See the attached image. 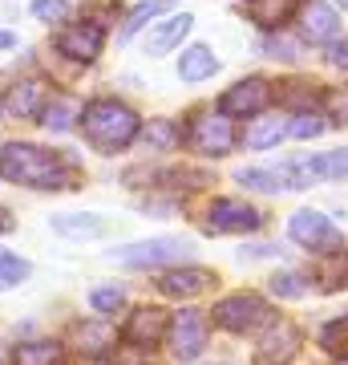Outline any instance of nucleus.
<instances>
[{
  "instance_id": "1",
  "label": "nucleus",
  "mask_w": 348,
  "mask_h": 365,
  "mask_svg": "<svg viewBox=\"0 0 348 365\" xmlns=\"http://www.w3.org/2000/svg\"><path fill=\"white\" fill-rule=\"evenodd\" d=\"M81 130L102 155H114V150H126L142 126H138V114L130 106L114 102V98H97L81 110Z\"/></svg>"
},
{
  "instance_id": "2",
  "label": "nucleus",
  "mask_w": 348,
  "mask_h": 365,
  "mask_svg": "<svg viewBox=\"0 0 348 365\" xmlns=\"http://www.w3.org/2000/svg\"><path fill=\"white\" fill-rule=\"evenodd\" d=\"M0 175L21 187L49 191V187H65V158L33 143H9L0 150Z\"/></svg>"
},
{
  "instance_id": "3",
  "label": "nucleus",
  "mask_w": 348,
  "mask_h": 365,
  "mask_svg": "<svg viewBox=\"0 0 348 365\" xmlns=\"http://www.w3.org/2000/svg\"><path fill=\"white\" fill-rule=\"evenodd\" d=\"M271 321H275L271 304L255 292H235V297H223L215 304V325L227 329V333H255Z\"/></svg>"
},
{
  "instance_id": "4",
  "label": "nucleus",
  "mask_w": 348,
  "mask_h": 365,
  "mask_svg": "<svg viewBox=\"0 0 348 365\" xmlns=\"http://www.w3.org/2000/svg\"><path fill=\"white\" fill-rule=\"evenodd\" d=\"M288 235L296 240V244H304L308 252H336V248H344V235H340V227H336L324 211H296L292 220H288Z\"/></svg>"
},
{
  "instance_id": "5",
  "label": "nucleus",
  "mask_w": 348,
  "mask_h": 365,
  "mask_svg": "<svg viewBox=\"0 0 348 365\" xmlns=\"http://www.w3.org/2000/svg\"><path fill=\"white\" fill-rule=\"evenodd\" d=\"M114 260L130 264V268H158V264H186L191 260V244L158 235V240H142V244H130V248L114 252Z\"/></svg>"
},
{
  "instance_id": "6",
  "label": "nucleus",
  "mask_w": 348,
  "mask_h": 365,
  "mask_svg": "<svg viewBox=\"0 0 348 365\" xmlns=\"http://www.w3.org/2000/svg\"><path fill=\"white\" fill-rule=\"evenodd\" d=\"M170 333V313L167 309H158V304H142L138 313H130L126 329H122V341H126L130 349H154L162 345Z\"/></svg>"
},
{
  "instance_id": "7",
  "label": "nucleus",
  "mask_w": 348,
  "mask_h": 365,
  "mask_svg": "<svg viewBox=\"0 0 348 365\" xmlns=\"http://www.w3.org/2000/svg\"><path fill=\"white\" fill-rule=\"evenodd\" d=\"M300 345H304V333L292 321H271L263 341L255 345V365H292Z\"/></svg>"
},
{
  "instance_id": "8",
  "label": "nucleus",
  "mask_w": 348,
  "mask_h": 365,
  "mask_svg": "<svg viewBox=\"0 0 348 365\" xmlns=\"http://www.w3.org/2000/svg\"><path fill=\"white\" fill-rule=\"evenodd\" d=\"M271 106V86L263 78H243L219 98V114L227 118H255Z\"/></svg>"
},
{
  "instance_id": "9",
  "label": "nucleus",
  "mask_w": 348,
  "mask_h": 365,
  "mask_svg": "<svg viewBox=\"0 0 348 365\" xmlns=\"http://www.w3.org/2000/svg\"><path fill=\"white\" fill-rule=\"evenodd\" d=\"M259 223H263V215H259L251 203H243V199H215V207H211V220H206V232H255Z\"/></svg>"
},
{
  "instance_id": "10",
  "label": "nucleus",
  "mask_w": 348,
  "mask_h": 365,
  "mask_svg": "<svg viewBox=\"0 0 348 365\" xmlns=\"http://www.w3.org/2000/svg\"><path fill=\"white\" fill-rule=\"evenodd\" d=\"M170 349L179 361H194L199 353L206 349V321L199 313H179L170 321Z\"/></svg>"
},
{
  "instance_id": "11",
  "label": "nucleus",
  "mask_w": 348,
  "mask_h": 365,
  "mask_svg": "<svg viewBox=\"0 0 348 365\" xmlns=\"http://www.w3.org/2000/svg\"><path fill=\"white\" fill-rule=\"evenodd\" d=\"M219 276L206 272V268H170V272L158 276V292L162 297H179V300H191V297H203L215 288Z\"/></svg>"
},
{
  "instance_id": "12",
  "label": "nucleus",
  "mask_w": 348,
  "mask_h": 365,
  "mask_svg": "<svg viewBox=\"0 0 348 365\" xmlns=\"http://www.w3.org/2000/svg\"><path fill=\"white\" fill-rule=\"evenodd\" d=\"M102 41H105V29L97 25V21H85V25L61 29L57 49H61L65 57H73V61H93V57L102 53Z\"/></svg>"
},
{
  "instance_id": "13",
  "label": "nucleus",
  "mask_w": 348,
  "mask_h": 365,
  "mask_svg": "<svg viewBox=\"0 0 348 365\" xmlns=\"http://www.w3.org/2000/svg\"><path fill=\"white\" fill-rule=\"evenodd\" d=\"M191 143L203 150V155H227L235 146V130H231V118L227 114H206L194 122Z\"/></svg>"
},
{
  "instance_id": "14",
  "label": "nucleus",
  "mask_w": 348,
  "mask_h": 365,
  "mask_svg": "<svg viewBox=\"0 0 348 365\" xmlns=\"http://www.w3.org/2000/svg\"><path fill=\"white\" fill-rule=\"evenodd\" d=\"M235 179L243 182V187H251V191H280V187H292V191H300V187H308V175L304 170H259V167H243Z\"/></svg>"
},
{
  "instance_id": "15",
  "label": "nucleus",
  "mask_w": 348,
  "mask_h": 365,
  "mask_svg": "<svg viewBox=\"0 0 348 365\" xmlns=\"http://www.w3.org/2000/svg\"><path fill=\"white\" fill-rule=\"evenodd\" d=\"M49 86L45 81H21V86H13V93L4 98V110L13 118H37L45 106H49Z\"/></svg>"
},
{
  "instance_id": "16",
  "label": "nucleus",
  "mask_w": 348,
  "mask_h": 365,
  "mask_svg": "<svg viewBox=\"0 0 348 365\" xmlns=\"http://www.w3.org/2000/svg\"><path fill=\"white\" fill-rule=\"evenodd\" d=\"M191 25H194L191 13H179V16H170V21H162V25H154L150 29V37H146V53H150V57L170 53L174 45H182V37L191 33Z\"/></svg>"
},
{
  "instance_id": "17",
  "label": "nucleus",
  "mask_w": 348,
  "mask_h": 365,
  "mask_svg": "<svg viewBox=\"0 0 348 365\" xmlns=\"http://www.w3.org/2000/svg\"><path fill=\"white\" fill-rule=\"evenodd\" d=\"M300 29H304V37L308 41H336V33H340V21H336V9H328V4H320V0H312V4H304L300 9Z\"/></svg>"
},
{
  "instance_id": "18",
  "label": "nucleus",
  "mask_w": 348,
  "mask_h": 365,
  "mask_svg": "<svg viewBox=\"0 0 348 365\" xmlns=\"http://www.w3.org/2000/svg\"><path fill=\"white\" fill-rule=\"evenodd\" d=\"M73 341H78V349L81 353H105L110 345H117V333L110 321H81L78 329H73Z\"/></svg>"
},
{
  "instance_id": "19",
  "label": "nucleus",
  "mask_w": 348,
  "mask_h": 365,
  "mask_svg": "<svg viewBox=\"0 0 348 365\" xmlns=\"http://www.w3.org/2000/svg\"><path fill=\"white\" fill-rule=\"evenodd\" d=\"M215 69H219V57L206 49V45H191L179 61V78L182 81H203V78H211Z\"/></svg>"
},
{
  "instance_id": "20",
  "label": "nucleus",
  "mask_w": 348,
  "mask_h": 365,
  "mask_svg": "<svg viewBox=\"0 0 348 365\" xmlns=\"http://www.w3.org/2000/svg\"><path fill=\"white\" fill-rule=\"evenodd\" d=\"M316 276L328 292L336 288H348V248H336V252H324L320 264H316Z\"/></svg>"
},
{
  "instance_id": "21",
  "label": "nucleus",
  "mask_w": 348,
  "mask_h": 365,
  "mask_svg": "<svg viewBox=\"0 0 348 365\" xmlns=\"http://www.w3.org/2000/svg\"><path fill=\"white\" fill-rule=\"evenodd\" d=\"M296 9H304V0H251V21L263 29H275L284 25Z\"/></svg>"
},
{
  "instance_id": "22",
  "label": "nucleus",
  "mask_w": 348,
  "mask_h": 365,
  "mask_svg": "<svg viewBox=\"0 0 348 365\" xmlns=\"http://www.w3.org/2000/svg\"><path fill=\"white\" fill-rule=\"evenodd\" d=\"M284 134H288V126L280 122V118H255V122L247 126L243 143L251 146V150H268V146H275Z\"/></svg>"
},
{
  "instance_id": "23",
  "label": "nucleus",
  "mask_w": 348,
  "mask_h": 365,
  "mask_svg": "<svg viewBox=\"0 0 348 365\" xmlns=\"http://www.w3.org/2000/svg\"><path fill=\"white\" fill-rule=\"evenodd\" d=\"M304 175H316V179H344L348 175V150H332V155H316L308 163H300Z\"/></svg>"
},
{
  "instance_id": "24",
  "label": "nucleus",
  "mask_w": 348,
  "mask_h": 365,
  "mask_svg": "<svg viewBox=\"0 0 348 365\" xmlns=\"http://www.w3.org/2000/svg\"><path fill=\"white\" fill-rule=\"evenodd\" d=\"M53 232L73 235V240H90V235L105 232V223L97 220V215H53Z\"/></svg>"
},
{
  "instance_id": "25",
  "label": "nucleus",
  "mask_w": 348,
  "mask_h": 365,
  "mask_svg": "<svg viewBox=\"0 0 348 365\" xmlns=\"http://www.w3.org/2000/svg\"><path fill=\"white\" fill-rule=\"evenodd\" d=\"M57 357H61V345L57 341H25L13 353L16 365H57Z\"/></svg>"
},
{
  "instance_id": "26",
  "label": "nucleus",
  "mask_w": 348,
  "mask_h": 365,
  "mask_svg": "<svg viewBox=\"0 0 348 365\" xmlns=\"http://www.w3.org/2000/svg\"><path fill=\"white\" fill-rule=\"evenodd\" d=\"M73 118H78V102L73 98H49V106L41 110V122L49 126V130H69L73 126Z\"/></svg>"
},
{
  "instance_id": "27",
  "label": "nucleus",
  "mask_w": 348,
  "mask_h": 365,
  "mask_svg": "<svg viewBox=\"0 0 348 365\" xmlns=\"http://www.w3.org/2000/svg\"><path fill=\"white\" fill-rule=\"evenodd\" d=\"M179 143H182V130L174 122H167V118H158V122L146 126V146L150 150H174Z\"/></svg>"
},
{
  "instance_id": "28",
  "label": "nucleus",
  "mask_w": 348,
  "mask_h": 365,
  "mask_svg": "<svg viewBox=\"0 0 348 365\" xmlns=\"http://www.w3.org/2000/svg\"><path fill=\"white\" fill-rule=\"evenodd\" d=\"M170 4H174V0H146V4H138V9H134V13L126 16V25H122V41L134 37V33H138L142 25H150V21H154L158 13H167Z\"/></svg>"
},
{
  "instance_id": "29",
  "label": "nucleus",
  "mask_w": 348,
  "mask_h": 365,
  "mask_svg": "<svg viewBox=\"0 0 348 365\" xmlns=\"http://www.w3.org/2000/svg\"><path fill=\"white\" fill-rule=\"evenodd\" d=\"M28 276H33L28 260H21V256H13V252H0V288H16V284H25Z\"/></svg>"
},
{
  "instance_id": "30",
  "label": "nucleus",
  "mask_w": 348,
  "mask_h": 365,
  "mask_svg": "<svg viewBox=\"0 0 348 365\" xmlns=\"http://www.w3.org/2000/svg\"><path fill=\"white\" fill-rule=\"evenodd\" d=\"M320 345L328 353H336V357H348V317H340V321H332V325L324 329Z\"/></svg>"
},
{
  "instance_id": "31",
  "label": "nucleus",
  "mask_w": 348,
  "mask_h": 365,
  "mask_svg": "<svg viewBox=\"0 0 348 365\" xmlns=\"http://www.w3.org/2000/svg\"><path fill=\"white\" fill-rule=\"evenodd\" d=\"M288 134H292V138H320V134H324V118L312 114V110H300V114L292 118Z\"/></svg>"
},
{
  "instance_id": "32",
  "label": "nucleus",
  "mask_w": 348,
  "mask_h": 365,
  "mask_svg": "<svg viewBox=\"0 0 348 365\" xmlns=\"http://www.w3.org/2000/svg\"><path fill=\"white\" fill-rule=\"evenodd\" d=\"M271 292H275V297H284V300H300L304 292H308V284H304L296 272H275V276H271Z\"/></svg>"
},
{
  "instance_id": "33",
  "label": "nucleus",
  "mask_w": 348,
  "mask_h": 365,
  "mask_svg": "<svg viewBox=\"0 0 348 365\" xmlns=\"http://www.w3.org/2000/svg\"><path fill=\"white\" fill-rule=\"evenodd\" d=\"M90 304H93V313H117L126 304V292L122 288H93Z\"/></svg>"
},
{
  "instance_id": "34",
  "label": "nucleus",
  "mask_w": 348,
  "mask_h": 365,
  "mask_svg": "<svg viewBox=\"0 0 348 365\" xmlns=\"http://www.w3.org/2000/svg\"><path fill=\"white\" fill-rule=\"evenodd\" d=\"M33 16L37 21H65L69 16V0H37L33 4Z\"/></svg>"
},
{
  "instance_id": "35",
  "label": "nucleus",
  "mask_w": 348,
  "mask_h": 365,
  "mask_svg": "<svg viewBox=\"0 0 348 365\" xmlns=\"http://www.w3.org/2000/svg\"><path fill=\"white\" fill-rule=\"evenodd\" d=\"M324 106H328V114H332V122L348 126V86H344V90H332L328 98H324Z\"/></svg>"
},
{
  "instance_id": "36",
  "label": "nucleus",
  "mask_w": 348,
  "mask_h": 365,
  "mask_svg": "<svg viewBox=\"0 0 348 365\" xmlns=\"http://www.w3.org/2000/svg\"><path fill=\"white\" fill-rule=\"evenodd\" d=\"M263 49H268L271 57H284V61H296L300 57V45L292 37H268L263 41Z\"/></svg>"
},
{
  "instance_id": "37",
  "label": "nucleus",
  "mask_w": 348,
  "mask_h": 365,
  "mask_svg": "<svg viewBox=\"0 0 348 365\" xmlns=\"http://www.w3.org/2000/svg\"><path fill=\"white\" fill-rule=\"evenodd\" d=\"M328 66L348 69V45H332V49H328Z\"/></svg>"
},
{
  "instance_id": "38",
  "label": "nucleus",
  "mask_w": 348,
  "mask_h": 365,
  "mask_svg": "<svg viewBox=\"0 0 348 365\" xmlns=\"http://www.w3.org/2000/svg\"><path fill=\"white\" fill-rule=\"evenodd\" d=\"M13 227H16L13 215H9V211H0V235H4V232H13Z\"/></svg>"
},
{
  "instance_id": "39",
  "label": "nucleus",
  "mask_w": 348,
  "mask_h": 365,
  "mask_svg": "<svg viewBox=\"0 0 348 365\" xmlns=\"http://www.w3.org/2000/svg\"><path fill=\"white\" fill-rule=\"evenodd\" d=\"M13 45V33H0V49H9Z\"/></svg>"
},
{
  "instance_id": "40",
  "label": "nucleus",
  "mask_w": 348,
  "mask_h": 365,
  "mask_svg": "<svg viewBox=\"0 0 348 365\" xmlns=\"http://www.w3.org/2000/svg\"><path fill=\"white\" fill-rule=\"evenodd\" d=\"M336 365H348V357H340V361H336Z\"/></svg>"
},
{
  "instance_id": "41",
  "label": "nucleus",
  "mask_w": 348,
  "mask_h": 365,
  "mask_svg": "<svg viewBox=\"0 0 348 365\" xmlns=\"http://www.w3.org/2000/svg\"><path fill=\"white\" fill-rule=\"evenodd\" d=\"M340 4H344V9H348V0H340Z\"/></svg>"
}]
</instances>
